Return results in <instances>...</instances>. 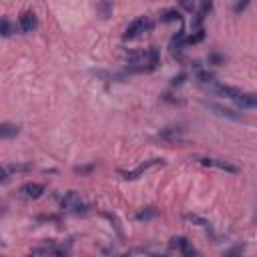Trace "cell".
Masks as SVG:
<instances>
[{"mask_svg": "<svg viewBox=\"0 0 257 257\" xmlns=\"http://www.w3.org/2000/svg\"><path fill=\"white\" fill-rule=\"evenodd\" d=\"M128 72H151L159 66V50L155 46L147 50H137L128 52Z\"/></svg>", "mask_w": 257, "mask_h": 257, "instance_id": "1", "label": "cell"}, {"mask_svg": "<svg viewBox=\"0 0 257 257\" xmlns=\"http://www.w3.org/2000/svg\"><path fill=\"white\" fill-rule=\"evenodd\" d=\"M215 90H217L219 94H223L225 98L233 100V102L239 104V106H245V108H257V94L241 92V90L235 88V86H215Z\"/></svg>", "mask_w": 257, "mask_h": 257, "instance_id": "2", "label": "cell"}, {"mask_svg": "<svg viewBox=\"0 0 257 257\" xmlns=\"http://www.w3.org/2000/svg\"><path fill=\"white\" fill-rule=\"evenodd\" d=\"M153 28V22H151V18L149 16H139V18H135L128 26H126V30H124V38H135V36H139V34H143V32H147V30H151Z\"/></svg>", "mask_w": 257, "mask_h": 257, "instance_id": "3", "label": "cell"}, {"mask_svg": "<svg viewBox=\"0 0 257 257\" xmlns=\"http://www.w3.org/2000/svg\"><path fill=\"white\" fill-rule=\"evenodd\" d=\"M60 205H62V209L72 211V213H84V211H86V205L80 201V197H78L76 191H68V193H64Z\"/></svg>", "mask_w": 257, "mask_h": 257, "instance_id": "4", "label": "cell"}, {"mask_svg": "<svg viewBox=\"0 0 257 257\" xmlns=\"http://www.w3.org/2000/svg\"><path fill=\"white\" fill-rule=\"evenodd\" d=\"M203 167H211V169H219V171H227V173H237L239 169L227 161H221V159H211V157H201L197 159Z\"/></svg>", "mask_w": 257, "mask_h": 257, "instance_id": "5", "label": "cell"}, {"mask_svg": "<svg viewBox=\"0 0 257 257\" xmlns=\"http://www.w3.org/2000/svg\"><path fill=\"white\" fill-rule=\"evenodd\" d=\"M169 247H171L173 251L183 253V255H195V253H197V251H195V247L189 243V239H187V237H173V239L169 241Z\"/></svg>", "mask_w": 257, "mask_h": 257, "instance_id": "6", "label": "cell"}, {"mask_svg": "<svg viewBox=\"0 0 257 257\" xmlns=\"http://www.w3.org/2000/svg\"><path fill=\"white\" fill-rule=\"evenodd\" d=\"M44 191H46V187L40 183H26L20 187V195L26 199H38V197H42Z\"/></svg>", "mask_w": 257, "mask_h": 257, "instance_id": "7", "label": "cell"}, {"mask_svg": "<svg viewBox=\"0 0 257 257\" xmlns=\"http://www.w3.org/2000/svg\"><path fill=\"white\" fill-rule=\"evenodd\" d=\"M157 165H163V159H149L147 163H143V165H139L135 171H128V173H124V171H120V175L124 177V179H137L139 175H143L147 169H151V167H157Z\"/></svg>", "mask_w": 257, "mask_h": 257, "instance_id": "8", "label": "cell"}, {"mask_svg": "<svg viewBox=\"0 0 257 257\" xmlns=\"http://www.w3.org/2000/svg\"><path fill=\"white\" fill-rule=\"evenodd\" d=\"M18 22H20V28H22V32H32V30H36V26H38L36 14H34V12H30V10L22 12Z\"/></svg>", "mask_w": 257, "mask_h": 257, "instance_id": "9", "label": "cell"}, {"mask_svg": "<svg viewBox=\"0 0 257 257\" xmlns=\"http://www.w3.org/2000/svg\"><path fill=\"white\" fill-rule=\"evenodd\" d=\"M30 253H34V255H64L66 249H64V247H56V245H52V243H46V245L32 247Z\"/></svg>", "mask_w": 257, "mask_h": 257, "instance_id": "10", "label": "cell"}, {"mask_svg": "<svg viewBox=\"0 0 257 257\" xmlns=\"http://www.w3.org/2000/svg\"><path fill=\"white\" fill-rule=\"evenodd\" d=\"M211 8H213V0H201V4H199V12H197V18H195V28H203L201 24H203L205 16L211 12Z\"/></svg>", "mask_w": 257, "mask_h": 257, "instance_id": "11", "label": "cell"}, {"mask_svg": "<svg viewBox=\"0 0 257 257\" xmlns=\"http://www.w3.org/2000/svg\"><path fill=\"white\" fill-rule=\"evenodd\" d=\"M183 44H185V32L183 30H179L175 36H173V40H171V52L177 56H181V50H183Z\"/></svg>", "mask_w": 257, "mask_h": 257, "instance_id": "12", "label": "cell"}, {"mask_svg": "<svg viewBox=\"0 0 257 257\" xmlns=\"http://www.w3.org/2000/svg\"><path fill=\"white\" fill-rule=\"evenodd\" d=\"M18 133H20V126H18V124H12V122H2V124H0V137H2V139L16 137Z\"/></svg>", "mask_w": 257, "mask_h": 257, "instance_id": "13", "label": "cell"}, {"mask_svg": "<svg viewBox=\"0 0 257 257\" xmlns=\"http://www.w3.org/2000/svg\"><path fill=\"white\" fill-rule=\"evenodd\" d=\"M181 133H183L181 126H167V128L161 133V139H165V141H177V139L181 137Z\"/></svg>", "mask_w": 257, "mask_h": 257, "instance_id": "14", "label": "cell"}, {"mask_svg": "<svg viewBox=\"0 0 257 257\" xmlns=\"http://www.w3.org/2000/svg\"><path fill=\"white\" fill-rule=\"evenodd\" d=\"M211 108H213V110H217V114H221V116H229V118H239V114H235L233 110H229V108H225V106H219V104H211Z\"/></svg>", "mask_w": 257, "mask_h": 257, "instance_id": "15", "label": "cell"}, {"mask_svg": "<svg viewBox=\"0 0 257 257\" xmlns=\"http://www.w3.org/2000/svg\"><path fill=\"white\" fill-rule=\"evenodd\" d=\"M173 20H181V14L177 10H167L161 14V22H173Z\"/></svg>", "mask_w": 257, "mask_h": 257, "instance_id": "16", "label": "cell"}, {"mask_svg": "<svg viewBox=\"0 0 257 257\" xmlns=\"http://www.w3.org/2000/svg\"><path fill=\"white\" fill-rule=\"evenodd\" d=\"M157 213H159V211H157L155 207H147L145 211H139V213H137V219H139V221H143V219H151V217H155Z\"/></svg>", "mask_w": 257, "mask_h": 257, "instance_id": "17", "label": "cell"}, {"mask_svg": "<svg viewBox=\"0 0 257 257\" xmlns=\"http://www.w3.org/2000/svg\"><path fill=\"white\" fill-rule=\"evenodd\" d=\"M197 78H199V82H203V84H211V82L215 80V76H213L211 72H207V70H199V72H197Z\"/></svg>", "mask_w": 257, "mask_h": 257, "instance_id": "18", "label": "cell"}, {"mask_svg": "<svg viewBox=\"0 0 257 257\" xmlns=\"http://www.w3.org/2000/svg\"><path fill=\"white\" fill-rule=\"evenodd\" d=\"M185 219L187 221H191V223H197L199 227H205V229H209V221H205V219H201V217H197V215H185Z\"/></svg>", "mask_w": 257, "mask_h": 257, "instance_id": "19", "label": "cell"}, {"mask_svg": "<svg viewBox=\"0 0 257 257\" xmlns=\"http://www.w3.org/2000/svg\"><path fill=\"white\" fill-rule=\"evenodd\" d=\"M2 34H4V36H10V34H12V26H10V20H8V18L2 20Z\"/></svg>", "mask_w": 257, "mask_h": 257, "instance_id": "20", "label": "cell"}, {"mask_svg": "<svg viewBox=\"0 0 257 257\" xmlns=\"http://www.w3.org/2000/svg\"><path fill=\"white\" fill-rule=\"evenodd\" d=\"M249 2H251V0H239V2H237V4H235V8H233V10H235V12H237V14H239V12H241V10H245V6H247V4H249Z\"/></svg>", "mask_w": 257, "mask_h": 257, "instance_id": "21", "label": "cell"}, {"mask_svg": "<svg viewBox=\"0 0 257 257\" xmlns=\"http://www.w3.org/2000/svg\"><path fill=\"white\" fill-rule=\"evenodd\" d=\"M185 78H187V74H185V72H181L179 76H175V78H173V82H171V84H173V86H179V84H183V80H185Z\"/></svg>", "mask_w": 257, "mask_h": 257, "instance_id": "22", "label": "cell"}, {"mask_svg": "<svg viewBox=\"0 0 257 257\" xmlns=\"http://www.w3.org/2000/svg\"><path fill=\"white\" fill-rule=\"evenodd\" d=\"M181 4H183V6H185V8H187V10H193V8H195V6H193V2H191V0H181Z\"/></svg>", "mask_w": 257, "mask_h": 257, "instance_id": "23", "label": "cell"}, {"mask_svg": "<svg viewBox=\"0 0 257 257\" xmlns=\"http://www.w3.org/2000/svg\"><path fill=\"white\" fill-rule=\"evenodd\" d=\"M211 60H213V62H223V56H219V54H213V56H211Z\"/></svg>", "mask_w": 257, "mask_h": 257, "instance_id": "24", "label": "cell"}]
</instances>
